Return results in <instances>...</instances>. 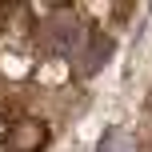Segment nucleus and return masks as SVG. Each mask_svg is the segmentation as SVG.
<instances>
[{
  "instance_id": "f03ea898",
  "label": "nucleus",
  "mask_w": 152,
  "mask_h": 152,
  "mask_svg": "<svg viewBox=\"0 0 152 152\" xmlns=\"http://www.w3.org/2000/svg\"><path fill=\"white\" fill-rule=\"evenodd\" d=\"M44 40H48V48H52L56 56H72L76 48H80V40H84V24L76 20V16L60 12V16H52V20L44 24Z\"/></svg>"
},
{
  "instance_id": "20e7f679",
  "label": "nucleus",
  "mask_w": 152,
  "mask_h": 152,
  "mask_svg": "<svg viewBox=\"0 0 152 152\" xmlns=\"http://www.w3.org/2000/svg\"><path fill=\"white\" fill-rule=\"evenodd\" d=\"M0 28H4V4H0Z\"/></svg>"
},
{
  "instance_id": "f257e3e1",
  "label": "nucleus",
  "mask_w": 152,
  "mask_h": 152,
  "mask_svg": "<svg viewBox=\"0 0 152 152\" xmlns=\"http://www.w3.org/2000/svg\"><path fill=\"white\" fill-rule=\"evenodd\" d=\"M48 148V124L36 116H20L4 128V152H44Z\"/></svg>"
},
{
  "instance_id": "7ed1b4c3",
  "label": "nucleus",
  "mask_w": 152,
  "mask_h": 152,
  "mask_svg": "<svg viewBox=\"0 0 152 152\" xmlns=\"http://www.w3.org/2000/svg\"><path fill=\"white\" fill-rule=\"evenodd\" d=\"M84 76H92V72H100L108 60H112V52H116V40L108 36V32H92L88 36V48H84Z\"/></svg>"
}]
</instances>
